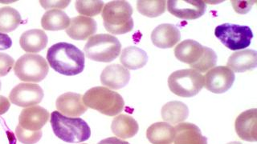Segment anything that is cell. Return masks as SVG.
I'll use <instances>...</instances> for the list:
<instances>
[{
    "label": "cell",
    "instance_id": "cell-10",
    "mask_svg": "<svg viewBox=\"0 0 257 144\" xmlns=\"http://www.w3.org/2000/svg\"><path fill=\"white\" fill-rule=\"evenodd\" d=\"M44 98V90L36 84H20L9 94L12 104L21 108H28L40 104Z\"/></svg>",
    "mask_w": 257,
    "mask_h": 144
},
{
    "label": "cell",
    "instance_id": "cell-16",
    "mask_svg": "<svg viewBox=\"0 0 257 144\" xmlns=\"http://www.w3.org/2000/svg\"><path fill=\"white\" fill-rule=\"evenodd\" d=\"M181 40V33L175 25L160 24L151 33V40L155 46L162 49L171 48Z\"/></svg>",
    "mask_w": 257,
    "mask_h": 144
},
{
    "label": "cell",
    "instance_id": "cell-29",
    "mask_svg": "<svg viewBox=\"0 0 257 144\" xmlns=\"http://www.w3.org/2000/svg\"><path fill=\"white\" fill-rule=\"evenodd\" d=\"M76 10L79 14L85 16H96L100 14L104 8L102 1H76Z\"/></svg>",
    "mask_w": 257,
    "mask_h": 144
},
{
    "label": "cell",
    "instance_id": "cell-28",
    "mask_svg": "<svg viewBox=\"0 0 257 144\" xmlns=\"http://www.w3.org/2000/svg\"><path fill=\"white\" fill-rule=\"evenodd\" d=\"M167 6L166 1H143L140 0L137 4V9L140 14L149 18H155L164 13Z\"/></svg>",
    "mask_w": 257,
    "mask_h": 144
},
{
    "label": "cell",
    "instance_id": "cell-9",
    "mask_svg": "<svg viewBox=\"0 0 257 144\" xmlns=\"http://www.w3.org/2000/svg\"><path fill=\"white\" fill-rule=\"evenodd\" d=\"M235 78L234 72L227 66H215L205 76L204 86L209 92L223 94L232 86Z\"/></svg>",
    "mask_w": 257,
    "mask_h": 144
},
{
    "label": "cell",
    "instance_id": "cell-6",
    "mask_svg": "<svg viewBox=\"0 0 257 144\" xmlns=\"http://www.w3.org/2000/svg\"><path fill=\"white\" fill-rule=\"evenodd\" d=\"M168 86L176 96L191 98L203 89L204 77L194 69L176 70L169 76Z\"/></svg>",
    "mask_w": 257,
    "mask_h": 144
},
{
    "label": "cell",
    "instance_id": "cell-35",
    "mask_svg": "<svg viewBox=\"0 0 257 144\" xmlns=\"http://www.w3.org/2000/svg\"><path fill=\"white\" fill-rule=\"evenodd\" d=\"M12 46V38L8 34L0 32V50H8Z\"/></svg>",
    "mask_w": 257,
    "mask_h": 144
},
{
    "label": "cell",
    "instance_id": "cell-19",
    "mask_svg": "<svg viewBox=\"0 0 257 144\" xmlns=\"http://www.w3.org/2000/svg\"><path fill=\"white\" fill-rule=\"evenodd\" d=\"M175 144H207L200 129L191 122H180L175 128Z\"/></svg>",
    "mask_w": 257,
    "mask_h": 144
},
{
    "label": "cell",
    "instance_id": "cell-25",
    "mask_svg": "<svg viewBox=\"0 0 257 144\" xmlns=\"http://www.w3.org/2000/svg\"><path fill=\"white\" fill-rule=\"evenodd\" d=\"M71 20L65 12L58 9H52L44 13L41 20V26L46 30H60L67 29Z\"/></svg>",
    "mask_w": 257,
    "mask_h": 144
},
{
    "label": "cell",
    "instance_id": "cell-3",
    "mask_svg": "<svg viewBox=\"0 0 257 144\" xmlns=\"http://www.w3.org/2000/svg\"><path fill=\"white\" fill-rule=\"evenodd\" d=\"M133 8L126 1H111L103 8L104 28L113 34H123L134 28Z\"/></svg>",
    "mask_w": 257,
    "mask_h": 144
},
{
    "label": "cell",
    "instance_id": "cell-5",
    "mask_svg": "<svg viewBox=\"0 0 257 144\" xmlns=\"http://www.w3.org/2000/svg\"><path fill=\"white\" fill-rule=\"evenodd\" d=\"M87 58L96 62H109L118 57L121 44L118 38L108 34L92 36L84 48Z\"/></svg>",
    "mask_w": 257,
    "mask_h": 144
},
{
    "label": "cell",
    "instance_id": "cell-34",
    "mask_svg": "<svg viewBox=\"0 0 257 144\" xmlns=\"http://www.w3.org/2000/svg\"><path fill=\"white\" fill-rule=\"evenodd\" d=\"M40 2L42 5L43 8H45V9L58 8L59 10V8L63 9V8L68 6L70 1H40Z\"/></svg>",
    "mask_w": 257,
    "mask_h": 144
},
{
    "label": "cell",
    "instance_id": "cell-11",
    "mask_svg": "<svg viewBox=\"0 0 257 144\" xmlns=\"http://www.w3.org/2000/svg\"><path fill=\"white\" fill-rule=\"evenodd\" d=\"M167 9L177 18L193 20L204 14L207 5L199 0H170L167 2Z\"/></svg>",
    "mask_w": 257,
    "mask_h": 144
},
{
    "label": "cell",
    "instance_id": "cell-12",
    "mask_svg": "<svg viewBox=\"0 0 257 144\" xmlns=\"http://www.w3.org/2000/svg\"><path fill=\"white\" fill-rule=\"evenodd\" d=\"M56 106L61 114L72 118H77L88 110L83 101V96L73 92H67L59 96Z\"/></svg>",
    "mask_w": 257,
    "mask_h": 144
},
{
    "label": "cell",
    "instance_id": "cell-39",
    "mask_svg": "<svg viewBox=\"0 0 257 144\" xmlns=\"http://www.w3.org/2000/svg\"><path fill=\"white\" fill-rule=\"evenodd\" d=\"M1 86H2V84H1V81H0V90H1Z\"/></svg>",
    "mask_w": 257,
    "mask_h": 144
},
{
    "label": "cell",
    "instance_id": "cell-14",
    "mask_svg": "<svg viewBox=\"0 0 257 144\" xmlns=\"http://www.w3.org/2000/svg\"><path fill=\"white\" fill-rule=\"evenodd\" d=\"M257 109H249L239 114L235 120V128L239 138L247 142H256Z\"/></svg>",
    "mask_w": 257,
    "mask_h": 144
},
{
    "label": "cell",
    "instance_id": "cell-36",
    "mask_svg": "<svg viewBox=\"0 0 257 144\" xmlns=\"http://www.w3.org/2000/svg\"><path fill=\"white\" fill-rule=\"evenodd\" d=\"M10 101L6 97L0 96V116L5 114L10 108Z\"/></svg>",
    "mask_w": 257,
    "mask_h": 144
},
{
    "label": "cell",
    "instance_id": "cell-37",
    "mask_svg": "<svg viewBox=\"0 0 257 144\" xmlns=\"http://www.w3.org/2000/svg\"><path fill=\"white\" fill-rule=\"evenodd\" d=\"M97 144H130L124 140L120 138H116V137H109L99 142Z\"/></svg>",
    "mask_w": 257,
    "mask_h": 144
},
{
    "label": "cell",
    "instance_id": "cell-20",
    "mask_svg": "<svg viewBox=\"0 0 257 144\" xmlns=\"http://www.w3.org/2000/svg\"><path fill=\"white\" fill-rule=\"evenodd\" d=\"M227 65L233 72L253 70L257 66V52L251 49L238 50L229 57Z\"/></svg>",
    "mask_w": 257,
    "mask_h": 144
},
{
    "label": "cell",
    "instance_id": "cell-38",
    "mask_svg": "<svg viewBox=\"0 0 257 144\" xmlns=\"http://www.w3.org/2000/svg\"><path fill=\"white\" fill-rule=\"evenodd\" d=\"M227 144H242L241 142H228Z\"/></svg>",
    "mask_w": 257,
    "mask_h": 144
},
{
    "label": "cell",
    "instance_id": "cell-33",
    "mask_svg": "<svg viewBox=\"0 0 257 144\" xmlns=\"http://www.w3.org/2000/svg\"><path fill=\"white\" fill-rule=\"evenodd\" d=\"M233 8L235 9V12L239 14H246L249 10H251L254 2L251 1H232Z\"/></svg>",
    "mask_w": 257,
    "mask_h": 144
},
{
    "label": "cell",
    "instance_id": "cell-24",
    "mask_svg": "<svg viewBox=\"0 0 257 144\" xmlns=\"http://www.w3.org/2000/svg\"><path fill=\"white\" fill-rule=\"evenodd\" d=\"M120 61L124 68L128 70H138L146 66L148 62L147 52L137 46H128L123 49Z\"/></svg>",
    "mask_w": 257,
    "mask_h": 144
},
{
    "label": "cell",
    "instance_id": "cell-17",
    "mask_svg": "<svg viewBox=\"0 0 257 144\" xmlns=\"http://www.w3.org/2000/svg\"><path fill=\"white\" fill-rule=\"evenodd\" d=\"M205 46L195 40H187L175 48V54L180 62L190 65L191 68L199 62L204 54Z\"/></svg>",
    "mask_w": 257,
    "mask_h": 144
},
{
    "label": "cell",
    "instance_id": "cell-2",
    "mask_svg": "<svg viewBox=\"0 0 257 144\" xmlns=\"http://www.w3.org/2000/svg\"><path fill=\"white\" fill-rule=\"evenodd\" d=\"M50 122L54 134L64 142L79 144L90 138V128L82 118L68 117L55 110L51 114Z\"/></svg>",
    "mask_w": 257,
    "mask_h": 144
},
{
    "label": "cell",
    "instance_id": "cell-21",
    "mask_svg": "<svg viewBox=\"0 0 257 144\" xmlns=\"http://www.w3.org/2000/svg\"><path fill=\"white\" fill-rule=\"evenodd\" d=\"M46 33L40 29H32L24 32L20 36V46L28 53H38L48 45Z\"/></svg>",
    "mask_w": 257,
    "mask_h": 144
},
{
    "label": "cell",
    "instance_id": "cell-26",
    "mask_svg": "<svg viewBox=\"0 0 257 144\" xmlns=\"http://www.w3.org/2000/svg\"><path fill=\"white\" fill-rule=\"evenodd\" d=\"M188 116L187 105L179 101L167 102L162 108V117L167 124H180L187 120Z\"/></svg>",
    "mask_w": 257,
    "mask_h": 144
},
{
    "label": "cell",
    "instance_id": "cell-18",
    "mask_svg": "<svg viewBox=\"0 0 257 144\" xmlns=\"http://www.w3.org/2000/svg\"><path fill=\"white\" fill-rule=\"evenodd\" d=\"M97 29L96 21L90 17L77 16L72 18L66 33L72 40H85L95 34Z\"/></svg>",
    "mask_w": 257,
    "mask_h": 144
},
{
    "label": "cell",
    "instance_id": "cell-30",
    "mask_svg": "<svg viewBox=\"0 0 257 144\" xmlns=\"http://www.w3.org/2000/svg\"><path fill=\"white\" fill-rule=\"evenodd\" d=\"M217 62V54L211 48L205 46L204 54L199 60L198 64H195L191 69L199 72H206L215 68Z\"/></svg>",
    "mask_w": 257,
    "mask_h": 144
},
{
    "label": "cell",
    "instance_id": "cell-1",
    "mask_svg": "<svg viewBox=\"0 0 257 144\" xmlns=\"http://www.w3.org/2000/svg\"><path fill=\"white\" fill-rule=\"evenodd\" d=\"M47 60L53 70L67 76L80 74L85 65L84 53L74 45L65 42L52 45L47 52Z\"/></svg>",
    "mask_w": 257,
    "mask_h": 144
},
{
    "label": "cell",
    "instance_id": "cell-27",
    "mask_svg": "<svg viewBox=\"0 0 257 144\" xmlns=\"http://www.w3.org/2000/svg\"><path fill=\"white\" fill-rule=\"evenodd\" d=\"M22 18L18 10L11 6L0 8V32L8 33L20 26Z\"/></svg>",
    "mask_w": 257,
    "mask_h": 144
},
{
    "label": "cell",
    "instance_id": "cell-8",
    "mask_svg": "<svg viewBox=\"0 0 257 144\" xmlns=\"http://www.w3.org/2000/svg\"><path fill=\"white\" fill-rule=\"evenodd\" d=\"M215 36L226 48L239 50L248 48L253 38L252 30L247 26L223 24L217 26Z\"/></svg>",
    "mask_w": 257,
    "mask_h": 144
},
{
    "label": "cell",
    "instance_id": "cell-4",
    "mask_svg": "<svg viewBox=\"0 0 257 144\" xmlns=\"http://www.w3.org/2000/svg\"><path fill=\"white\" fill-rule=\"evenodd\" d=\"M83 101L87 108L108 116L120 114L124 106L121 96L104 86H95L87 90L83 96Z\"/></svg>",
    "mask_w": 257,
    "mask_h": 144
},
{
    "label": "cell",
    "instance_id": "cell-31",
    "mask_svg": "<svg viewBox=\"0 0 257 144\" xmlns=\"http://www.w3.org/2000/svg\"><path fill=\"white\" fill-rule=\"evenodd\" d=\"M16 134L20 142L24 144H35L39 142L42 137V130L32 132L24 129L20 125H18L16 129Z\"/></svg>",
    "mask_w": 257,
    "mask_h": 144
},
{
    "label": "cell",
    "instance_id": "cell-22",
    "mask_svg": "<svg viewBox=\"0 0 257 144\" xmlns=\"http://www.w3.org/2000/svg\"><path fill=\"white\" fill-rule=\"evenodd\" d=\"M175 136V128L165 122H155L147 130V138L152 144H171Z\"/></svg>",
    "mask_w": 257,
    "mask_h": 144
},
{
    "label": "cell",
    "instance_id": "cell-32",
    "mask_svg": "<svg viewBox=\"0 0 257 144\" xmlns=\"http://www.w3.org/2000/svg\"><path fill=\"white\" fill-rule=\"evenodd\" d=\"M14 58L9 54L0 52V77L7 76L14 68Z\"/></svg>",
    "mask_w": 257,
    "mask_h": 144
},
{
    "label": "cell",
    "instance_id": "cell-15",
    "mask_svg": "<svg viewBox=\"0 0 257 144\" xmlns=\"http://www.w3.org/2000/svg\"><path fill=\"white\" fill-rule=\"evenodd\" d=\"M131 80V73L120 64H112L104 68L100 74V82L104 86L119 90L124 88Z\"/></svg>",
    "mask_w": 257,
    "mask_h": 144
},
{
    "label": "cell",
    "instance_id": "cell-13",
    "mask_svg": "<svg viewBox=\"0 0 257 144\" xmlns=\"http://www.w3.org/2000/svg\"><path fill=\"white\" fill-rule=\"evenodd\" d=\"M49 118V112L40 106L25 108L20 113L19 125L24 129L37 132L42 129Z\"/></svg>",
    "mask_w": 257,
    "mask_h": 144
},
{
    "label": "cell",
    "instance_id": "cell-7",
    "mask_svg": "<svg viewBox=\"0 0 257 144\" xmlns=\"http://www.w3.org/2000/svg\"><path fill=\"white\" fill-rule=\"evenodd\" d=\"M48 72L46 60L40 54H24L16 61L14 66L15 74L24 82H41L46 78Z\"/></svg>",
    "mask_w": 257,
    "mask_h": 144
},
{
    "label": "cell",
    "instance_id": "cell-23",
    "mask_svg": "<svg viewBox=\"0 0 257 144\" xmlns=\"http://www.w3.org/2000/svg\"><path fill=\"white\" fill-rule=\"evenodd\" d=\"M111 130L115 136L121 138H131L139 132V124L132 116L120 114L113 118Z\"/></svg>",
    "mask_w": 257,
    "mask_h": 144
}]
</instances>
